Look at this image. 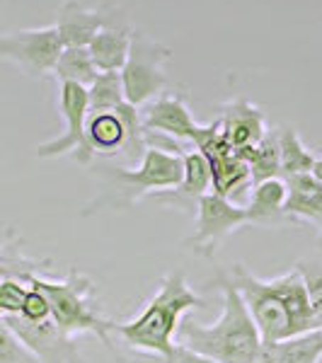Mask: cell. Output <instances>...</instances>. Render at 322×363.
I'll list each match as a JSON object with an SVG mask.
<instances>
[{"label":"cell","instance_id":"31","mask_svg":"<svg viewBox=\"0 0 322 363\" xmlns=\"http://www.w3.org/2000/svg\"><path fill=\"white\" fill-rule=\"evenodd\" d=\"M318 242H320V250H322V225H320V238H318Z\"/></svg>","mask_w":322,"mask_h":363},{"label":"cell","instance_id":"32","mask_svg":"<svg viewBox=\"0 0 322 363\" xmlns=\"http://www.w3.org/2000/svg\"><path fill=\"white\" fill-rule=\"evenodd\" d=\"M320 363H322V361H320Z\"/></svg>","mask_w":322,"mask_h":363},{"label":"cell","instance_id":"12","mask_svg":"<svg viewBox=\"0 0 322 363\" xmlns=\"http://www.w3.org/2000/svg\"><path fill=\"white\" fill-rule=\"evenodd\" d=\"M182 157H184L182 184H179L177 189L153 194V199H157V201H162V203H170V206H174V208L196 213L199 201L213 191L211 189V186H213V169H211L209 157L196 148H189Z\"/></svg>","mask_w":322,"mask_h":363},{"label":"cell","instance_id":"23","mask_svg":"<svg viewBox=\"0 0 322 363\" xmlns=\"http://www.w3.org/2000/svg\"><path fill=\"white\" fill-rule=\"evenodd\" d=\"M279 354H281V363H320L322 330H313L301 337L279 342Z\"/></svg>","mask_w":322,"mask_h":363},{"label":"cell","instance_id":"30","mask_svg":"<svg viewBox=\"0 0 322 363\" xmlns=\"http://www.w3.org/2000/svg\"><path fill=\"white\" fill-rule=\"evenodd\" d=\"M313 174L322 182V157H318V162H315V167H313Z\"/></svg>","mask_w":322,"mask_h":363},{"label":"cell","instance_id":"15","mask_svg":"<svg viewBox=\"0 0 322 363\" xmlns=\"http://www.w3.org/2000/svg\"><path fill=\"white\" fill-rule=\"evenodd\" d=\"M133 34L136 32L126 27L124 17H116L112 25H107L92 39L90 54L95 58L99 73H121L124 70L133 46Z\"/></svg>","mask_w":322,"mask_h":363},{"label":"cell","instance_id":"6","mask_svg":"<svg viewBox=\"0 0 322 363\" xmlns=\"http://www.w3.org/2000/svg\"><path fill=\"white\" fill-rule=\"evenodd\" d=\"M58 112L63 116L66 131L54 140L34 148V157H61L73 155L80 165H92L95 162V148L87 136V116H90V95L87 87L78 83H61L58 85Z\"/></svg>","mask_w":322,"mask_h":363},{"label":"cell","instance_id":"29","mask_svg":"<svg viewBox=\"0 0 322 363\" xmlns=\"http://www.w3.org/2000/svg\"><path fill=\"white\" fill-rule=\"evenodd\" d=\"M252 363H281V354H279V344H269L265 342L262 349L257 351V356Z\"/></svg>","mask_w":322,"mask_h":363},{"label":"cell","instance_id":"19","mask_svg":"<svg viewBox=\"0 0 322 363\" xmlns=\"http://www.w3.org/2000/svg\"><path fill=\"white\" fill-rule=\"evenodd\" d=\"M97 75L99 68L90 54V46H66L54 70V78L58 80V85L78 83L83 87H90L97 80Z\"/></svg>","mask_w":322,"mask_h":363},{"label":"cell","instance_id":"5","mask_svg":"<svg viewBox=\"0 0 322 363\" xmlns=\"http://www.w3.org/2000/svg\"><path fill=\"white\" fill-rule=\"evenodd\" d=\"M107 179L119 184L112 208H131L140 199L177 189L184 179V157L160 148H148L136 167H99Z\"/></svg>","mask_w":322,"mask_h":363},{"label":"cell","instance_id":"1","mask_svg":"<svg viewBox=\"0 0 322 363\" xmlns=\"http://www.w3.org/2000/svg\"><path fill=\"white\" fill-rule=\"evenodd\" d=\"M228 274L243 301L248 303L265 342L279 344L313 332L308 289L298 269L277 279H260L238 262Z\"/></svg>","mask_w":322,"mask_h":363},{"label":"cell","instance_id":"7","mask_svg":"<svg viewBox=\"0 0 322 363\" xmlns=\"http://www.w3.org/2000/svg\"><path fill=\"white\" fill-rule=\"evenodd\" d=\"M172 58V49L160 42H153L145 34H133V46L121 78H124L126 102L133 107H143L162 95L167 87L165 63Z\"/></svg>","mask_w":322,"mask_h":363},{"label":"cell","instance_id":"11","mask_svg":"<svg viewBox=\"0 0 322 363\" xmlns=\"http://www.w3.org/2000/svg\"><path fill=\"white\" fill-rule=\"evenodd\" d=\"M121 17L114 8H87L80 0H63L56 13V29L63 46H90L107 25Z\"/></svg>","mask_w":322,"mask_h":363},{"label":"cell","instance_id":"9","mask_svg":"<svg viewBox=\"0 0 322 363\" xmlns=\"http://www.w3.org/2000/svg\"><path fill=\"white\" fill-rule=\"evenodd\" d=\"M250 223L248 206H238L231 199L211 191L199 201L196 211V230L184 240L187 247L199 255L213 259L216 250L243 225Z\"/></svg>","mask_w":322,"mask_h":363},{"label":"cell","instance_id":"28","mask_svg":"<svg viewBox=\"0 0 322 363\" xmlns=\"http://www.w3.org/2000/svg\"><path fill=\"white\" fill-rule=\"evenodd\" d=\"M157 363H218V361L209 359V356L196 354V351L187 349L184 344H177L170 359H157Z\"/></svg>","mask_w":322,"mask_h":363},{"label":"cell","instance_id":"10","mask_svg":"<svg viewBox=\"0 0 322 363\" xmlns=\"http://www.w3.org/2000/svg\"><path fill=\"white\" fill-rule=\"evenodd\" d=\"M0 325L10 327L39 363H83L78 337L63 332L54 320L29 322L22 315H0Z\"/></svg>","mask_w":322,"mask_h":363},{"label":"cell","instance_id":"8","mask_svg":"<svg viewBox=\"0 0 322 363\" xmlns=\"http://www.w3.org/2000/svg\"><path fill=\"white\" fill-rule=\"evenodd\" d=\"M63 49L66 46H63L56 25L15 29V32H5L0 37V56L34 80L54 75Z\"/></svg>","mask_w":322,"mask_h":363},{"label":"cell","instance_id":"17","mask_svg":"<svg viewBox=\"0 0 322 363\" xmlns=\"http://www.w3.org/2000/svg\"><path fill=\"white\" fill-rule=\"evenodd\" d=\"M289 199H286V216L291 220H313L322 225V182L313 172L286 177Z\"/></svg>","mask_w":322,"mask_h":363},{"label":"cell","instance_id":"2","mask_svg":"<svg viewBox=\"0 0 322 363\" xmlns=\"http://www.w3.org/2000/svg\"><path fill=\"white\" fill-rule=\"evenodd\" d=\"M216 284L221 286V294H223V310H221L218 320L211 325L191 318L182 320L177 344H184L187 349L218 363H252L257 351L265 344L260 327L235 284L231 281V274L218 272Z\"/></svg>","mask_w":322,"mask_h":363},{"label":"cell","instance_id":"27","mask_svg":"<svg viewBox=\"0 0 322 363\" xmlns=\"http://www.w3.org/2000/svg\"><path fill=\"white\" fill-rule=\"evenodd\" d=\"M20 315L29 322H46L51 320V303L42 289L37 286H29V294L25 298V306H22Z\"/></svg>","mask_w":322,"mask_h":363},{"label":"cell","instance_id":"24","mask_svg":"<svg viewBox=\"0 0 322 363\" xmlns=\"http://www.w3.org/2000/svg\"><path fill=\"white\" fill-rule=\"evenodd\" d=\"M298 272L306 281L310 310H313V330H322V264L318 262H298Z\"/></svg>","mask_w":322,"mask_h":363},{"label":"cell","instance_id":"21","mask_svg":"<svg viewBox=\"0 0 322 363\" xmlns=\"http://www.w3.org/2000/svg\"><path fill=\"white\" fill-rule=\"evenodd\" d=\"M240 155L248 160L250 172H252V186L267 179H277L279 174H284L281 169V148L277 133H269V136L257 145L243 148Z\"/></svg>","mask_w":322,"mask_h":363},{"label":"cell","instance_id":"14","mask_svg":"<svg viewBox=\"0 0 322 363\" xmlns=\"http://www.w3.org/2000/svg\"><path fill=\"white\" fill-rule=\"evenodd\" d=\"M221 121H223L226 138L238 150L262 143L269 136L262 109L257 104L248 102V99H233V102H228L223 112H221Z\"/></svg>","mask_w":322,"mask_h":363},{"label":"cell","instance_id":"4","mask_svg":"<svg viewBox=\"0 0 322 363\" xmlns=\"http://www.w3.org/2000/svg\"><path fill=\"white\" fill-rule=\"evenodd\" d=\"M25 284L42 289L51 303V320L63 332L78 337L83 332H92L102 339L107 349L112 347L109 332H114V320H107L95 306V284L85 272L68 269L63 279H46L42 274H29Z\"/></svg>","mask_w":322,"mask_h":363},{"label":"cell","instance_id":"22","mask_svg":"<svg viewBox=\"0 0 322 363\" xmlns=\"http://www.w3.org/2000/svg\"><path fill=\"white\" fill-rule=\"evenodd\" d=\"M87 95H90V114L114 112L126 102L124 78L121 73H99L95 83L87 87Z\"/></svg>","mask_w":322,"mask_h":363},{"label":"cell","instance_id":"3","mask_svg":"<svg viewBox=\"0 0 322 363\" xmlns=\"http://www.w3.org/2000/svg\"><path fill=\"white\" fill-rule=\"evenodd\" d=\"M206 301L194 294L182 272H172L160 281V289L145 303L133 320L116 322L114 332L133 351H145L157 359H170L174 351V337L179 335L184 313L204 308Z\"/></svg>","mask_w":322,"mask_h":363},{"label":"cell","instance_id":"26","mask_svg":"<svg viewBox=\"0 0 322 363\" xmlns=\"http://www.w3.org/2000/svg\"><path fill=\"white\" fill-rule=\"evenodd\" d=\"M29 289L20 279H3L0 284V315H20Z\"/></svg>","mask_w":322,"mask_h":363},{"label":"cell","instance_id":"18","mask_svg":"<svg viewBox=\"0 0 322 363\" xmlns=\"http://www.w3.org/2000/svg\"><path fill=\"white\" fill-rule=\"evenodd\" d=\"M87 136L97 157H116L124 153L128 128L121 119L119 109L114 112H97L87 116Z\"/></svg>","mask_w":322,"mask_h":363},{"label":"cell","instance_id":"16","mask_svg":"<svg viewBox=\"0 0 322 363\" xmlns=\"http://www.w3.org/2000/svg\"><path fill=\"white\" fill-rule=\"evenodd\" d=\"M286 199H289V184L286 179H267L252 186V196L248 203L250 223L260 228H272L291 220L286 216Z\"/></svg>","mask_w":322,"mask_h":363},{"label":"cell","instance_id":"25","mask_svg":"<svg viewBox=\"0 0 322 363\" xmlns=\"http://www.w3.org/2000/svg\"><path fill=\"white\" fill-rule=\"evenodd\" d=\"M0 363H39V359L10 327L0 325Z\"/></svg>","mask_w":322,"mask_h":363},{"label":"cell","instance_id":"20","mask_svg":"<svg viewBox=\"0 0 322 363\" xmlns=\"http://www.w3.org/2000/svg\"><path fill=\"white\" fill-rule=\"evenodd\" d=\"M279 148H281V169L284 177H294V174H308L313 172L318 155L303 143L294 126H281L277 131Z\"/></svg>","mask_w":322,"mask_h":363},{"label":"cell","instance_id":"13","mask_svg":"<svg viewBox=\"0 0 322 363\" xmlns=\"http://www.w3.org/2000/svg\"><path fill=\"white\" fill-rule=\"evenodd\" d=\"M143 126L145 131H157L177 140H191V143L201 128L187 107L184 95H177V92L153 99L143 112Z\"/></svg>","mask_w":322,"mask_h":363}]
</instances>
